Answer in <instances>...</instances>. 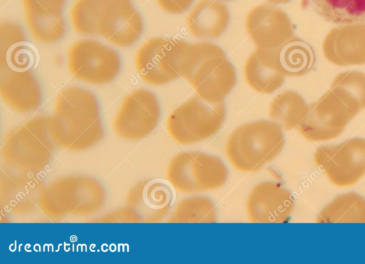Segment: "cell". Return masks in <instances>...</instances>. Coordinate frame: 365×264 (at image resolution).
I'll return each mask as SVG.
<instances>
[{"label": "cell", "mask_w": 365, "mask_h": 264, "mask_svg": "<svg viewBox=\"0 0 365 264\" xmlns=\"http://www.w3.org/2000/svg\"><path fill=\"white\" fill-rule=\"evenodd\" d=\"M48 130L53 144L63 149L79 152L96 144L103 130L93 93L76 86L61 90L48 117Z\"/></svg>", "instance_id": "obj_1"}, {"label": "cell", "mask_w": 365, "mask_h": 264, "mask_svg": "<svg viewBox=\"0 0 365 264\" xmlns=\"http://www.w3.org/2000/svg\"><path fill=\"white\" fill-rule=\"evenodd\" d=\"M181 77L210 103L224 101L237 83L235 69L225 52L210 42L192 43Z\"/></svg>", "instance_id": "obj_2"}, {"label": "cell", "mask_w": 365, "mask_h": 264, "mask_svg": "<svg viewBox=\"0 0 365 264\" xmlns=\"http://www.w3.org/2000/svg\"><path fill=\"white\" fill-rule=\"evenodd\" d=\"M284 144L281 127L274 122L260 120L237 127L227 138L225 154L237 170L250 173L274 159Z\"/></svg>", "instance_id": "obj_3"}, {"label": "cell", "mask_w": 365, "mask_h": 264, "mask_svg": "<svg viewBox=\"0 0 365 264\" xmlns=\"http://www.w3.org/2000/svg\"><path fill=\"white\" fill-rule=\"evenodd\" d=\"M103 201L104 192L98 181L73 176L56 179L42 189L38 206L47 217L59 221L92 215Z\"/></svg>", "instance_id": "obj_4"}, {"label": "cell", "mask_w": 365, "mask_h": 264, "mask_svg": "<svg viewBox=\"0 0 365 264\" xmlns=\"http://www.w3.org/2000/svg\"><path fill=\"white\" fill-rule=\"evenodd\" d=\"M48 117H33L6 134L1 154L9 166L33 174L48 164L54 144L48 130Z\"/></svg>", "instance_id": "obj_5"}, {"label": "cell", "mask_w": 365, "mask_h": 264, "mask_svg": "<svg viewBox=\"0 0 365 264\" xmlns=\"http://www.w3.org/2000/svg\"><path fill=\"white\" fill-rule=\"evenodd\" d=\"M361 110L359 103L346 94L330 88L307 105L296 129L308 141H328L339 136Z\"/></svg>", "instance_id": "obj_6"}, {"label": "cell", "mask_w": 365, "mask_h": 264, "mask_svg": "<svg viewBox=\"0 0 365 264\" xmlns=\"http://www.w3.org/2000/svg\"><path fill=\"white\" fill-rule=\"evenodd\" d=\"M225 116L224 101L210 103L195 95L173 111L167 120L166 128L177 143L193 144L215 134L222 126Z\"/></svg>", "instance_id": "obj_7"}, {"label": "cell", "mask_w": 365, "mask_h": 264, "mask_svg": "<svg viewBox=\"0 0 365 264\" xmlns=\"http://www.w3.org/2000/svg\"><path fill=\"white\" fill-rule=\"evenodd\" d=\"M167 179L177 191L193 194L221 188L228 171L218 157L201 152H182L170 161Z\"/></svg>", "instance_id": "obj_8"}, {"label": "cell", "mask_w": 365, "mask_h": 264, "mask_svg": "<svg viewBox=\"0 0 365 264\" xmlns=\"http://www.w3.org/2000/svg\"><path fill=\"white\" fill-rule=\"evenodd\" d=\"M314 162L333 185H354L365 175V139L353 137L338 144L320 146L314 152Z\"/></svg>", "instance_id": "obj_9"}, {"label": "cell", "mask_w": 365, "mask_h": 264, "mask_svg": "<svg viewBox=\"0 0 365 264\" xmlns=\"http://www.w3.org/2000/svg\"><path fill=\"white\" fill-rule=\"evenodd\" d=\"M118 53L102 43L90 39L75 42L68 52V68L76 79L93 85L113 80L120 70Z\"/></svg>", "instance_id": "obj_10"}, {"label": "cell", "mask_w": 365, "mask_h": 264, "mask_svg": "<svg viewBox=\"0 0 365 264\" xmlns=\"http://www.w3.org/2000/svg\"><path fill=\"white\" fill-rule=\"evenodd\" d=\"M160 118V105L155 95L142 88L128 95L113 120V130L120 137L140 140L156 127Z\"/></svg>", "instance_id": "obj_11"}, {"label": "cell", "mask_w": 365, "mask_h": 264, "mask_svg": "<svg viewBox=\"0 0 365 264\" xmlns=\"http://www.w3.org/2000/svg\"><path fill=\"white\" fill-rule=\"evenodd\" d=\"M181 39L155 37L138 49L135 67L140 78L148 84L160 85L180 78L178 65Z\"/></svg>", "instance_id": "obj_12"}, {"label": "cell", "mask_w": 365, "mask_h": 264, "mask_svg": "<svg viewBox=\"0 0 365 264\" xmlns=\"http://www.w3.org/2000/svg\"><path fill=\"white\" fill-rule=\"evenodd\" d=\"M143 22L131 0H117L98 16L95 35L103 37L118 47L133 45L141 36Z\"/></svg>", "instance_id": "obj_13"}, {"label": "cell", "mask_w": 365, "mask_h": 264, "mask_svg": "<svg viewBox=\"0 0 365 264\" xmlns=\"http://www.w3.org/2000/svg\"><path fill=\"white\" fill-rule=\"evenodd\" d=\"M245 27L256 48L262 49L276 48L294 36L288 15L267 4L255 6L249 11Z\"/></svg>", "instance_id": "obj_14"}, {"label": "cell", "mask_w": 365, "mask_h": 264, "mask_svg": "<svg viewBox=\"0 0 365 264\" xmlns=\"http://www.w3.org/2000/svg\"><path fill=\"white\" fill-rule=\"evenodd\" d=\"M291 192L280 184L262 181L255 186L246 202L248 220L252 223H284L294 209Z\"/></svg>", "instance_id": "obj_15"}, {"label": "cell", "mask_w": 365, "mask_h": 264, "mask_svg": "<svg viewBox=\"0 0 365 264\" xmlns=\"http://www.w3.org/2000/svg\"><path fill=\"white\" fill-rule=\"evenodd\" d=\"M173 198V190L167 183L150 179L138 183L129 191L126 207L135 222H160L168 215Z\"/></svg>", "instance_id": "obj_16"}, {"label": "cell", "mask_w": 365, "mask_h": 264, "mask_svg": "<svg viewBox=\"0 0 365 264\" xmlns=\"http://www.w3.org/2000/svg\"><path fill=\"white\" fill-rule=\"evenodd\" d=\"M322 51L329 62L339 66L365 64V23L334 27L325 36Z\"/></svg>", "instance_id": "obj_17"}, {"label": "cell", "mask_w": 365, "mask_h": 264, "mask_svg": "<svg viewBox=\"0 0 365 264\" xmlns=\"http://www.w3.org/2000/svg\"><path fill=\"white\" fill-rule=\"evenodd\" d=\"M0 95L6 105L21 113L36 110L41 101V87L30 69L0 66Z\"/></svg>", "instance_id": "obj_18"}, {"label": "cell", "mask_w": 365, "mask_h": 264, "mask_svg": "<svg viewBox=\"0 0 365 264\" xmlns=\"http://www.w3.org/2000/svg\"><path fill=\"white\" fill-rule=\"evenodd\" d=\"M255 51L268 65L283 76H302L310 72L316 61L312 46L293 36L274 49L256 48Z\"/></svg>", "instance_id": "obj_19"}, {"label": "cell", "mask_w": 365, "mask_h": 264, "mask_svg": "<svg viewBox=\"0 0 365 264\" xmlns=\"http://www.w3.org/2000/svg\"><path fill=\"white\" fill-rule=\"evenodd\" d=\"M66 0H22L28 28L35 40L53 43L66 31L62 9Z\"/></svg>", "instance_id": "obj_20"}, {"label": "cell", "mask_w": 365, "mask_h": 264, "mask_svg": "<svg viewBox=\"0 0 365 264\" xmlns=\"http://www.w3.org/2000/svg\"><path fill=\"white\" fill-rule=\"evenodd\" d=\"M230 23V12L219 0H200L190 11L186 23L190 33L199 39L220 36Z\"/></svg>", "instance_id": "obj_21"}, {"label": "cell", "mask_w": 365, "mask_h": 264, "mask_svg": "<svg viewBox=\"0 0 365 264\" xmlns=\"http://www.w3.org/2000/svg\"><path fill=\"white\" fill-rule=\"evenodd\" d=\"M34 175L6 176V182L1 181V202L6 208L16 213H24L38 206V197L42 190L40 179Z\"/></svg>", "instance_id": "obj_22"}, {"label": "cell", "mask_w": 365, "mask_h": 264, "mask_svg": "<svg viewBox=\"0 0 365 264\" xmlns=\"http://www.w3.org/2000/svg\"><path fill=\"white\" fill-rule=\"evenodd\" d=\"M317 223H365V199L354 192L335 197L317 215Z\"/></svg>", "instance_id": "obj_23"}, {"label": "cell", "mask_w": 365, "mask_h": 264, "mask_svg": "<svg viewBox=\"0 0 365 264\" xmlns=\"http://www.w3.org/2000/svg\"><path fill=\"white\" fill-rule=\"evenodd\" d=\"M307 105L299 93L284 90L272 100L269 117L282 130L290 131L297 127L306 113Z\"/></svg>", "instance_id": "obj_24"}, {"label": "cell", "mask_w": 365, "mask_h": 264, "mask_svg": "<svg viewBox=\"0 0 365 264\" xmlns=\"http://www.w3.org/2000/svg\"><path fill=\"white\" fill-rule=\"evenodd\" d=\"M324 19L348 24L365 21V0H307Z\"/></svg>", "instance_id": "obj_25"}, {"label": "cell", "mask_w": 365, "mask_h": 264, "mask_svg": "<svg viewBox=\"0 0 365 264\" xmlns=\"http://www.w3.org/2000/svg\"><path fill=\"white\" fill-rule=\"evenodd\" d=\"M244 74L247 83L261 94L272 93L284 80V76L268 65L255 51L245 63Z\"/></svg>", "instance_id": "obj_26"}, {"label": "cell", "mask_w": 365, "mask_h": 264, "mask_svg": "<svg viewBox=\"0 0 365 264\" xmlns=\"http://www.w3.org/2000/svg\"><path fill=\"white\" fill-rule=\"evenodd\" d=\"M217 212L205 196H192L180 201L168 219L169 223H215Z\"/></svg>", "instance_id": "obj_27"}, {"label": "cell", "mask_w": 365, "mask_h": 264, "mask_svg": "<svg viewBox=\"0 0 365 264\" xmlns=\"http://www.w3.org/2000/svg\"><path fill=\"white\" fill-rule=\"evenodd\" d=\"M115 0H76L70 14L74 31L81 35H95V25L101 12Z\"/></svg>", "instance_id": "obj_28"}, {"label": "cell", "mask_w": 365, "mask_h": 264, "mask_svg": "<svg viewBox=\"0 0 365 264\" xmlns=\"http://www.w3.org/2000/svg\"><path fill=\"white\" fill-rule=\"evenodd\" d=\"M330 88L342 91L357 102L361 110L365 108V74L363 72H341L334 78Z\"/></svg>", "instance_id": "obj_29"}, {"label": "cell", "mask_w": 365, "mask_h": 264, "mask_svg": "<svg viewBox=\"0 0 365 264\" xmlns=\"http://www.w3.org/2000/svg\"><path fill=\"white\" fill-rule=\"evenodd\" d=\"M194 0H156L159 6L165 11L180 14L187 11Z\"/></svg>", "instance_id": "obj_30"}, {"label": "cell", "mask_w": 365, "mask_h": 264, "mask_svg": "<svg viewBox=\"0 0 365 264\" xmlns=\"http://www.w3.org/2000/svg\"><path fill=\"white\" fill-rule=\"evenodd\" d=\"M268 2L274 4H286L289 2L291 0H267Z\"/></svg>", "instance_id": "obj_31"}, {"label": "cell", "mask_w": 365, "mask_h": 264, "mask_svg": "<svg viewBox=\"0 0 365 264\" xmlns=\"http://www.w3.org/2000/svg\"><path fill=\"white\" fill-rule=\"evenodd\" d=\"M219 1H232V0H219Z\"/></svg>", "instance_id": "obj_32"}]
</instances>
